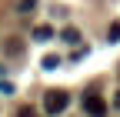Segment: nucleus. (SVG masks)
Listing matches in <instances>:
<instances>
[{"label": "nucleus", "mask_w": 120, "mask_h": 117, "mask_svg": "<svg viewBox=\"0 0 120 117\" xmlns=\"http://www.w3.org/2000/svg\"><path fill=\"white\" fill-rule=\"evenodd\" d=\"M67 104H70V94L67 90H47L43 94V110L47 114H64Z\"/></svg>", "instance_id": "1"}, {"label": "nucleus", "mask_w": 120, "mask_h": 117, "mask_svg": "<svg viewBox=\"0 0 120 117\" xmlns=\"http://www.w3.org/2000/svg\"><path fill=\"white\" fill-rule=\"evenodd\" d=\"M83 110L90 117H107V104H103L97 94H83Z\"/></svg>", "instance_id": "2"}, {"label": "nucleus", "mask_w": 120, "mask_h": 117, "mask_svg": "<svg viewBox=\"0 0 120 117\" xmlns=\"http://www.w3.org/2000/svg\"><path fill=\"white\" fill-rule=\"evenodd\" d=\"M34 37H37V40H50V37H53V27H47V23L34 27Z\"/></svg>", "instance_id": "3"}, {"label": "nucleus", "mask_w": 120, "mask_h": 117, "mask_svg": "<svg viewBox=\"0 0 120 117\" xmlns=\"http://www.w3.org/2000/svg\"><path fill=\"white\" fill-rule=\"evenodd\" d=\"M57 64H60V57H57V54H47V57H43V67H47V70H53Z\"/></svg>", "instance_id": "4"}, {"label": "nucleus", "mask_w": 120, "mask_h": 117, "mask_svg": "<svg viewBox=\"0 0 120 117\" xmlns=\"http://www.w3.org/2000/svg\"><path fill=\"white\" fill-rule=\"evenodd\" d=\"M64 40H70V43H77V40H80V34L73 30V27H67V30H64Z\"/></svg>", "instance_id": "5"}, {"label": "nucleus", "mask_w": 120, "mask_h": 117, "mask_svg": "<svg viewBox=\"0 0 120 117\" xmlns=\"http://www.w3.org/2000/svg\"><path fill=\"white\" fill-rule=\"evenodd\" d=\"M17 117H40V114H37L34 107H20V110H17Z\"/></svg>", "instance_id": "6"}, {"label": "nucleus", "mask_w": 120, "mask_h": 117, "mask_svg": "<svg viewBox=\"0 0 120 117\" xmlns=\"http://www.w3.org/2000/svg\"><path fill=\"white\" fill-rule=\"evenodd\" d=\"M110 40H120V23H110Z\"/></svg>", "instance_id": "7"}, {"label": "nucleus", "mask_w": 120, "mask_h": 117, "mask_svg": "<svg viewBox=\"0 0 120 117\" xmlns=\"http://www.w3.org/2000/svg\"><path fill=\"white\" fill-rule=\"evenodd\" d=\"M34 4L37 0H20V10H34Z\"/></svg>", "instance_id": "8"}, {"label": "nucleus", "mask_w": 120, "mask_h": 117, "mask_svg": "<svg viewBox=\"0 0 120 117\" xmlns=\"http://www.w3.org/2000/svg\"><path fill=\"white\" fill-rule=\"evenodd\" d=\"M113 104H117V107H120V94H117V97H113Z\"/></svg>", "instance_id": "9"}]
</instances>
